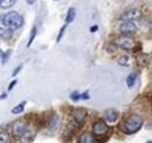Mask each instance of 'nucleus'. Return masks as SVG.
I'll list each match as a JSON object with an SVG mask.
<instances>
[{"label": "nucleus", "mask_w": 152, "mask_h": 143, "mask_svg": "<svg viewBox=\"0 0 152 143\" xmlns=\"http://www.w3.org/2000/svg\"><path fill=\"white\" fill-rule=\"evenodd\" d=\"M2 51H1V49H0V61H1V57H2Z\"/></svg>", "instance_id": "30"}, {"label": "nucleus", "mask_w": 152, "mask_h": 143, "mask_svg": "<svg viewBox=\"0 0 152 143\" xmlns=\"http://www.w3.org/2000/svg\"><path fill=\"white\" fill-rule=\"evenodd\" d=\"M25 106H26V102L25 101L20 102L18 106H15V107L12 109V114H20V113H22L23 109H25Z\"/></svg>", "instance_id": "18"}, {"label": "nucleus", "mask_w": 152, "mask_h": 143, "mask_svg": "<svg viewBox=\"0 0 152 143\" xmlns=\"http://www.w3.org/2000/svg\"><path fill=\"white\" fill-rule=\"evenodd\" d=\"M142 17V12L137 8H129L126 11H124L121 15V20L123 21H133V20H138Z\"/></svg>", "instance_id": "6"}, {"label": "nucleus", "mask_w": 152, "mask_h": 143, "mask_svg": "<svg viewBox=\"0 0 152 143\" xmlns=\"http://www.w3.org/2000/svg\"><path fill=\"white\" fill-rule=\"evenodd\" d=\"M109 131H110L109 125H108V123H105L103 120L96 121L95 123L93 125V128H91V134H93L95 141L99 143H104L110 137Z\"/></svg>", "instance_id": "2"}, {"label": "nucleus", "mask_w": 152, "mask_h": 143, "mask_svg": "<svg viewBox=\"0 0 152 143\" xmlns=\"http://www.w3.org/2000/svg\"><path fill=\"white\" fill-rule=\"evenodd\" d=\"M10 55H11V51H7L6 53L2 54V57H1V61H2V63H6V62L8 61V57H10Z\"/></svg>", "instance_id": "22"}, {"label": "nucleus", "mask_w": 152, "mask_h": 143, "mask_svg": "<svg viewBox=\"0 0 152 143\" xmlns=\"http://www.w3.org/2000/svg\"><path fill=\"white\" fill-rule=\"evenodd\" d=\"M95 139H94V136H93V134L91 133H88V131H86V133H83V134H81V136L78 137V141L77 143H95Z\"/></svg>", "instance_id": "11"}, {"label": "nucleus", "mask_w": 152, "mask_h": 143, "mask_svg": "<svg viewBox=\"0 0 152 143\" xmlns=\"http://www.w3.org/2000/svg\"><path fill=\"white\" fill-rule=\"evenodd\" d=\"M0 143H11V137L6 131H0Z\"/></svg>", "instance_id": "19"}, {"label": "nucleus", "mask_w": 152, "mask_h": 143, "mask_svg": "<svg viewBox=\"0 0 152 143\" xmlns=\"http://www.w3.org/2000/svg\"><path fill=\"white\" fill-rule=\"evenodd\" d=\"M103 117L105 123H115L119 117V113L114 108H109L103 113Z\"/></svg>", "instance_id": "9"}, {"label": "nucleus", "mask_w": 152, "mask_h": 143, "mask_svg": "<svg viewBox=\"0 0 152 143\" xmlns=\"http://www.w3.org/2000/svg\"><path fill=\"white\" fill-rule=\"evenodd\" d=\"M150 56L148 55V54L143 53V54H139V55H137V62H138V65L140 66V67H145L148 63H149V61H150V59H149Z\"/></svg>", "instance_id": "12"}, {"label": "nucleus", "mask_w": 152, "mask_h": 143, "mask_svg": "<svg viewBox=\"0 0 152 143\" xmlns=\"http://www.w3.org/2000/svg\"><path fill=\"white\" fill-rule=\"evenodd\" d=\"M58 121H60L58 115H57L56 113H54V114H52V115H50V116L47 119L46 127H47L49 130H54V129L57 127V125H58Z\"/></svg>", "instance_id": "10"}, {"label": "nucleus", "mask_w": 152, "mask_h": 143, "mask_svg": "<svg viewBox=\"0 0 152 143\" xmlns=\"http://www.w3.org/2000/svg\"><path fill=\"white\" fill-rule=\"evenodd\" d=\"M17 2V0H0V8H11L12 6H14Z\"/></svg>", "instance_id": "15"}, {"label": "nucleus", "mask_w": 152, "mask_h": 143, "mask_svg": "<svg viewBox=\"0 0 152 143\" xmlns=\"http://www.w3.org/2000/svg\"><path fill=\"white\" fill-rule=\"evenodd\" d=\"M117 62H118V65H121V66H128L129 62H130V57H129L128 55H119V56L117 57Z\"/></svg>", "instance_id": "16"}, {"label": "nucleus", "mask_w": 152, "mask_h": 143, "mask_svg": "<svg viewBox=\"0 0 152 143\" xmlns=\"http://www.w3.org/2000/svg\"><path fill=\"white\" fill-rule=\"evenodd\" d=\"M11 38H12V31L5 27H0V40H10Z\"/></svg>", "instance_id": "13"}, {"label": "nucleus", "mask_w": 152, "mask_h": 143, "mask_svg": "<svg viewBox=\"0 0 152 143\" xmlns=\"http://www.w3.org/2000/svg\"><path fill=\"white\" fill-rule=\"evenodd\" d=\"M75 15H76L75 8H74V7H70V8L68 10V12H67V17H66V25H67V24L73 22V21H74V19H75Z\"/></svg>", "instance_id": "14"}, {"label": "nucleus", "mask_w": 152, "mask_h": 143, "mask_svg": "<svg viewBox=\"0 0 152 143\" xmlns=\"http://www.w3.org/2000/svg\"><path fill=\"white\" fill-rule=\"evenodd\" d=\"M70 99L73 100V101H78L80 100V93L78 91H73L72 94H70Z\"/></svg>", "instance_id": "23"}, {"label": "nucleus", "mask_w": 152, "mask_h": 143, "mask_svg": "<svg viewBox=\"0 0 152 143\" xmlns=\"http://www.w3.org/2000/svg\"><path fill=\"white\" fill-rule=\"evenodd\" d=\"M35 36H37V26H33V28H32V31H31L29 39H28V43H27V46H28V47H29V46L33 43V41H34Z\"/></svg>", "instance_id": "20"}, {"label": "nucleus", "mask_w": 152, "mask_h": 143, "mask_svg": "<svg viewBox=\"0 0 152 143\" xmlns=\"http://www.w3.org/2000/svg\"><path fill=\"white\" fill-rule=\"evenodd\" d=\"M17 83H18V80H17V79L12 80V81H11V83L8 85V90H12V89H13V88H14V86H15Z\"/></svg>", "instance_id": "25"}, {"label": "nucleus", "mask_w": 152, "mask_h": 143, "mask_svg": "<svg viewBox=\"0 0 152 143\" xmlns=\"http://www.w3.org/2000/svg\"><path fill=\"white\" fill-rule=\"evenodd\" d=\"M2 25L5 26V28L13 32L23 25V17L15 11L8 12L2 18Z\"/></svg>", "instance_id": "3"}, {"label": "nucleus", "mask_w": 152, "mask_h": 143, "mask_svg": "<svg viewBox=\"0 0 152 143\" xmlns=\"http://www.w3.org/2000/svg\"><path fill=\"white\" fill-rule=\"evenodd\" d=\"M119 32L123 35H130L137 32V26L132 21H123L119 26Z\"/></svg>", "instance_id": "8"}, {"label": "nucleus", "mask_w": 152, "mask_h": 143, "mask_svg": "<svg viewBox=\"0 0 152 143\" xmlns=\"http://www.w3.org/2000/svg\"><path fill=\"white\" fill-rule=\"evenodd\" d=\"M144 125V120L142 116L137 115V114H132L130 115L129 117H126L124 120V122L121 125V130L124 133V134H134L137 133L142 127Z\"/></svg>", "instance_id": "1"}, {"label": "nucleus", "mask_w": 152, "mask_h": 143, "mask_svg": "<svg viewBox=\"0 0 152 143\" xmlns=\"http://www.w3.org/2000/svg\"><path fill=\"white\" fill-rule=\"evenodd\" d=\"M97 29H98V27H97V26H93V27H90V32H91V33H95Z\"/></svg>", "instance_id": "27"}, {"label": "nucleus", "mask_w": 152, "mask_h": 143, "mask_svg": "<svg viewBox=\"0 0 152 143\" xmlns=\"http://www.w3.org/2000/svg\"><path fill=\"white\" fill-rule=\"evenodd\" d=\"M27 2H28V5H33L34 4V0H26Z\"/></svg>", "instance_id": "29"}, {"label": "nucleus", "mask_w": 152, "mask_h": 143, "mask_svg": "<svg viewBox=\"0 0 152 143\" xmlns=\"http://www.w3.org/2000/svg\"><path fill=\"white\" fill-rule=\"evenodd\" d=\"M66 28H67V25H64V26H62V27H61V29H60V32H58V35H57V39H56L57 42H60V41H61L62 36H63V34H64Z\"/></svg>", "instance_id": "21"}, {"label": "nucleus", "mask_w": 152, "mask_h": 143, "mask_svg": "<svg viewBox=\"0 0 152 143\" xmlns=\"http://www.w3.org/2000/svg\"><path fill=\"white\" fill-rule=\"evenodd\" d=\"M146 143H152V142H151V141H148V142H146Z\"/></svg>", "instance_id": "31"}, {"label": "nucleus", "mask_w": 152, "mask_h": 143, "mask_svg": "<svg viewBox=\"0 0 152 143\" xmlns=\"http://www.w3.org/2000/svg\"><path fill=\"white\" fill-rule=\"evenodd\" d=\"M87 115H88V113H87V110L84 108H76V109H74L72 111L73 120H74V122L77 123V125H82L86 121Z\"/></svg>", "instance_id": "7"}, {"label": "nucleus", "mask_w": 152, "mask_h": 143, "mask_svg": "<svg viewBox=\"0 0 152 143\" xmlns=\"http://www.w3.org/2000/svg\"><path fill=\"white\" fill-rule=\"evenodd\" d=\"M114 45L117 48H122L124 51H133L137 47V42L129 35H122L114 41Z\"/></svg>", "instance_id": "4"}, {"label": "nucleus", "mask_w": 152, "mask_h": 143, "mask_svg": "<svg viewBox=\"0 0 152 143\" xmlns=\"http://www.w3.org/2000/svg\"><path fill=\"white\" fill-rule=\"evenodd\" d=\"M28 123L27 121L25 120H17L13 125H12V133H13V136L15 139H21L23 136V134L26 133V130L28 129Z\"/></svg>", "instance_id": "5"}, {"label": "nucleus", "mask_w": 152, "mask_h": 143, "mask_svg": "<svg viewBox=\"0 0 152 143\" xmlns=\"http://www.w3.org/2000/svg\"><path fill=\"white\" fill-rule=\"evenodd\" d=\"M6 97H7V94H6V93H2V94H1V96H0V99H1V100L6 99Z\"/></svg>", "instance_id": "28"}, {"label": "nucleus", "mask_w": 152, "mask_h": 143, "mask_svg": "<svg viewBox=\"0 0 152 143\" xmlns=\"http://www.w3.org/2000/svg\"><path fill=\"white\" fill-rule=\"evenodd\" d=\"M21 69H22V65H20L19 67H17V69L13 72V77H15V76L19 74V72L21 71Z\"/></svg>", "instance_id": "26"}, {"label": "nucleus", "mask_w": 152, "mask_h": 143, "mask_svg": "<svg viewBox=\"0 0 152 143\" xmlns=\"http://www.w3.org/2000/svg\"><path fill=\"white\" fill-rule=\"evenodd\" d=\"M136 77H137V75L134 73H131V74L128 75V77H126V85H128L129 88H132L133 87V85L136 82Z\"/></svg>", "instance_id": "17"}, {"label": "nucleus", "mask_w": 152, "mask_h": 143, "mask_svg": "<svg viewBox=\"0 0 152 143\" xmlns=\"http://www.w3.org/2000/svg\"><path fill=\"white\" fill-rule=\"evenodd\" d=\"M90 99V95L88 91H84L82 94H80V100H89Z\"/></svg>", "instance_id": "24"}]
</instances>
